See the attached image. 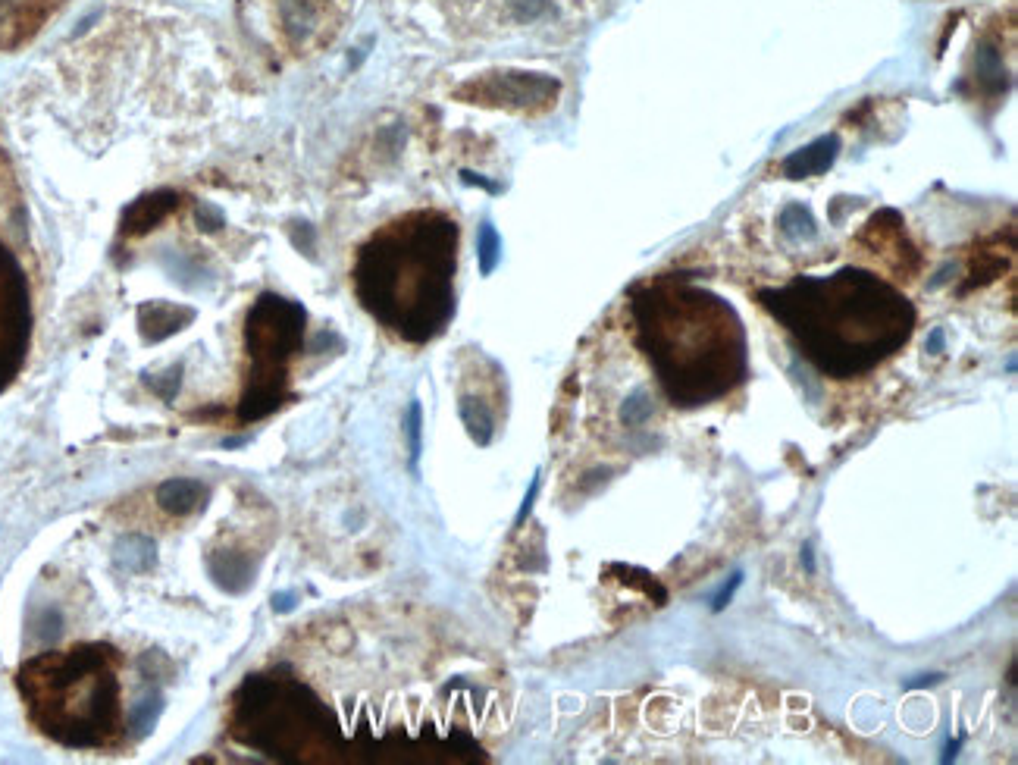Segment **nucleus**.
<instances>
[{
  "label": "nucleus",
  "mask_w": 1018,
  "mask_h": 765,
  "mask_svg": "<svg viewBox=\"0 0 1018 765\" xmlns=\"http://www.w3.org/2000/svg\"><path fill=\"white\" fill-rule=\"evenodd\" d=\"M633 317L639 345L674 405H708L746 383V330L724 298L661 280L633 295Z\"/></svg>",
  "instance_id": "f03ea898"
},
{
  "label": "nucleus",
  "mask_w": 1018,
  "mask_h": 765,
  "mask_svg": "<svg viewBox=\"0 0 1018 765\" xmlns=\"http://www.w3.org/2000/svg\"><path fill=\"white\" fill-rule=\"evenodd\" d=\"M405 427H408V455H411V468L417 471V461H420V452H423V408H420V402H411Z\"/></svg>",
  "instance_id": "2eb2a0df"
},
{
  "label": "nucleus",
  "mask_w": 1018,
  "mask_h": 765,
  "mask_svg": "<svg viewBox=\"0 0 1018 765\" xmlns=\"http://www.w3.org/2000/svg\"><path fill=\"white\" fill-rule=\"evenodd\" d=\"M558 91V82L539 73H495L480 82H470L464 95H470L480 104L495 107H533V104H552Z\"/></svg>",
  "instance_id": "39448f33"
},
{
  "label": "nucleus",
  "mask_w": 1018,
  "mask_h": 765,
  "mask_svg": "<svg viewBox=\"0 0 1018 765\" xmlns=\"http://www.w3.org/2000/svg\"><path fill=\"white\" fill-rule=\"evenodd\" d=\"M173 192H157V195H148V198H138L126 217H123V233L129 236H138V233H148V229L157 226V220L173 211Z\"/></svg>",
  "instance_id": "1a4fd4ad"
},
{
  "label": "nucleus",
  "mask_w": 1018,
  "mask_h": 765,
  "mask_svg": "<svg viewBox=\"0 0 1018 765\" xmlns=\"http://www.w3.org/2000/svg\"><path fill=\"white\" fill-rule=\"evenodd\" d=\"M195 220H198V226L204 229V233H213V229L223 226V214L213 204H198L195 207Z\"/></svg>",
  "instance_id": "a211bd4d"
},
{
  "label": "nucleus",
  "mask_w": 1018,
  "mask_h": 765,
  "mask_svg": "<svg viewBox=\"0 0 1018 765\" xmlns=\"http://www.w3.org/2000/svg\"><path fill=\"white\" fill-rule=\"evenodd\" d=\"M799 559H802V568H806V574H815V552H812V543L802 546V555H799Z\"/></svg>",
  "instance_id": "4be33fe9"
},
{
  "label": "nucleus",
  "mask_w": 1018,
  "mask_h": 765,
  "mask_svg": "<svg viewBox=\"0 0 1018 765\" xmlns=\"http://www.w3.org/2000/svg\"><path fill=\"white\" fill-rule=\"evenodd\" d=\"M304 336V311L301 305L279 295H264L248 317V349L254 358L251 383L242 399V417L257 421L282 405L286 396V361L295 355Z\"/></svg>",
  "instance_id": "20e7f679"
},
{
  "label": "nucleus",
  "mask_w": 1018,
  "mask_h": 765,
  "mask_svg": "<svg viewBox=\"0 0 1018 765\" xmlns=\"http://www.w3.org/2000/svg\"><path fill=\"white\" fill-rule=\"evenodd\" d=\"M959 747H962V737H950V740H946L940 762H953V759L959 756Z\"/></svg>",
  "instance_id": "412c9836"
},
{
  "label": "nucleus",
  "mask_w": 1018,
  "mask_h": 765,
  "mask_svg": "<svg viewBox=\"0 0 1018 765\" xmlns=\"http://www.w3.org/2000/svg\"><path fill=\"white\" fill-rule=\"evenodd\" d=\"M113 559H116V565H120V568H126L132 574H141V571L154 568L157 546L148 537H141V533H129V537H123L120 543H116Z\"/></svg>",
  "instance_id": "9d476101"
},
{
  "label": "nucleus",
  "mask_w": 1018,
  "mask_h": 765,
  "mask_svg": "<svg viewBox=\"0 0 1018 765\" xmlns=\"http://www.w3.org/2000/svg\"><path fill=\"white\" fill-rule=\"evenodd\" d=\"M204 502H207V486H204L201 480H192V477H173V480H167V483H160V486H157V505H160L167 515L185 518V515L198 512V508H204Z\"/></svg>",
  "instance_id": "6e6552de"
},
{
  "label": "nucleus",
  "mask_w": 1018,
  "mask_h": 765,
  "mask_svg": "<svg viewBox=\"0 0 1018 765\" xmlns=\"http://www.w3.org/2000/svg\"><path fill=\"white\" fill-rule=\"evenodd\" d=\"M649 414H652V405H649V399H646V392H636L633 399H627V405H624V421H627V427L643 424Z\"/></svg>",
  "instance_id": "dca6fc26"
},
{
  "label": "nucleus",
  "mask_w": 1018,
  "mask_h": 765,
  "mask_svg": "<svg viewBox=\"0 0 1018 765\" xmlns=\"http://www.w3.org/2000/svg\"><path fill=\"white\" fill-rule=\"evenodd\" d=\"M840 154V138L837 135H821L818 142H812L809 148H799L796 154H790L784 160V173L790 179H809L818 176L824 170L834 167V160Z\"/></svg>",
  "instance_id": "0eeeda50"
},
{
  "label": "nucleus",
  "mask_w": 1018,
  "mask_h": 765,
  "mask_svg": "<svg viewBox=\"0 0 1018 765\" xmlns=\"http://www.w3.org/2000/svg\"><path fill=\"white\" fill-rule=\"evenodd\" d=\"M210 574H213V581H217L226 593H242L251 584L254 568L245 565L242 555L217 552V559H210Z\"/></svg>",
  "instance_id": "f8f14e48"
},
{
  "label": "nucleus",
  "mask_w": 1018,
  "mask_h": 765,
  "mask_svg": "<svg viewBox=\"0 0 1018 765\" xmlns=\"http://www.w3.org/2000/svg\"><path fill=\"white\" fill-rule=\"evenodd\" d=\"M477 251H480V270H483V276H489L495 267H499V261H502V236L495 233V226L489 220L480 226Z\"/></svg>",
  "instance_id": "ddd939ff"
},
{
  "label": "nucleus",
  "mask_w": 1018,
  "mask_h": 765,
  "mask_svg": "<svg viewBox=\"0 0 1018 765\" xmlns=\"http://www.w3.org/2000/svg\"><path fill=\"white\" fill-rule=\"evenodd\" d=\"M539 486H542V471H536L533 474V480H530V490H527V496H524V505H520V512H517V527L520 524H524L527 521V515L533 512V505H536V496H539Z\"/></svg>",
  "instance_id": "aec40b11"
},
{
  "label": "nucleus",
  "mask_w": 1018,
  "mask_h": 765,
  "mask_svg": "<svg viewBox=\"0 0 1018 765\" xmlns=\"http://www.w3.org/2000/svg\"><path fill=\"white\" fill-rule=\"evenodd\" d=\"M928 352H934V355L943 352V333H940V330L931 333V339H928Z\"/></svg>",
  "instance_id": "5701e85b"
},
{
  "label": "nucleus",
  "mask_w": 1018,
  "mask_h": 765,
  "mask_svg": "<svg viewBox=\"0 0 1018 765\" xmlns=\"http://www.w3.org/2000/svg\"><path fill=\"white\" fill-rule=\"evenodd\" d=\"M195 320V311L185 305H167V301H151L138 311V330L145 336V342H160L170 339L179 330H185Z\"/></svg>",
  "instance_id": "423d86ee"
},
{
  "label": "nucleus",
  "mask_w": 1018,
  "mask_h": 765,
  "mask_svg": "<svg viewBox=\"0 0 1018 765\" xmlns=\"http://www.w3.org/2000/svg\"><path fill=\"white\" fill-rule=\"evenodd\" d=\"M455 245L458 229L442 214L392 223L361 248L354 270L361 305L411 342L439 336L455 311Z\"/></svg>",
  "instance_id": "7ed1b4c3"
},
{
  "label": "nucleus",
  "mask_w": 1018,
  "mask_h": 765,
  "mask_svg": "<svg viewBox=\"0 0 1018 765\" xmlns=\"http://www.w3.org/2000/svg\"><path fill=\"white\" fill-rule=\"evenodd\" d=\"M549 10L546 0H514V13L520 22H533L536 16H542Z\"/></svg>",
  "instance_id": "6ab92c4d"
},
{
  "label": "nucleus",
  "mask_w": 1018,
  "mask_h": 765,
  "mask_svg": "<svg viewBox=\"0 0 1018 765\" xmlns=\"http://www.w3.org/2000/svg\"><path fill=\"white\" fill-rule=\"evenodd\" d=\"M743 587V571H737V574H730V581L712 596V612H724L727 606H730V599H733V593H737Z\"/></svg>",
  "instance_id": "f3484780"
},
{
  "label": "nucleus",
  "mask_w": 1018,
  "mask_h": 765,
  "mask_svg": "<svg viewBox=\"0 0 1018 765\" xmlns=\"http://www.w3.org/2000/svg\"><path fill=\"white\" fill-rule=\"evenodd\" d=\"M762 301L796 336L802 355L837 380L859 377L896 355L915 327L909 298L856 267L799 276L784 289L762 292Z\"/></svg>",
  "instance_id": "f257e3e1"
},
{
  "label": "nucleus",
  "mask_w": 1018,
  "mask_h": 765,
  "mask_svg": "<svg viewBox=\"0 0 1018 765\" xmlns=\"http://www.w3.org/2000/svg\"><path fill=\"white\" fill-rule=\"evenodd\" d=\"M163 712V693L160 690H151L145 700H138V706L132 709V728L138 737H145L154 725H157V718Z\"/></svg>",
  "instance_id": "4468645a"
},
{
  "label": "nucleus",
  "mask_w": 1018,
  "mask_h": 765,
  "mask_svg": "<svg viewBox=\"0 0 1018 765\" xmlns=\"http://www.w3.org/2000/svg\"><path fill=\"white\" fill-rule=\"evenodd\" d=\"M461 421L470 433V439L477 446H489L492 443V436H495V414L492 408L477 399V396H461Z\"/></svg>",
  "instance_id": "9b49d317"
}]
</instances>
